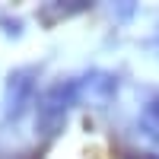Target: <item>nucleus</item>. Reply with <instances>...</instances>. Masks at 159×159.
I'll use <instances>...</instances> for the list:
<instances>
[{"label": "nucleus", "mask_w": 159, "mask_h": 159, "mask_svg": "<svg viewBox=\"0 0 159 159\" xmlns=\"http://www.w3.org/2000/svg\"><path fill=\"white\" fill-rule=\"evenodd\" d=\"M80 76H57L35 99V134L45 143L57 140L70 121V111L80 105Z\"/></svg>", "instance_id": "1"}, {"label": "nucleus", "mask_w": 159, "mask_h": 159, "mask_svg": "<svg viewBox=\"0 0 159 159\" xmlns=\"http://www.w3.org/2000/svg\"><path fill=\"white\" fill-rule=\"evenodd\" d=\"M38 73H42V64H22V67H13L7 73V80H3V121L16 124L35 105Z\"/></svg>", "instance_id": "2"}, {"label": "nucleus", "mask_w": 159, "mask_h": 159, "mask_svg": "<svg viewBox=\"0 0 159 159\" xmlns=\"http://www.w3.org/2000/svg\"><path fill=\"white\" fill-rule=\"evenodd\" d=\"M80 96L89 99V102H99L105 105L108 99L118 96V76L111 70H102V67H92L80 76Z\"/></svg>", "instance_id": "3"}, {"label": "nucleus", "mask_w": 159, "mask_h": 159, "mask_svg": "<svg viewBox=\"0 0 159 159\" xmlns=\"http://www.w3.org/2000/svg\"><path fill=\"white\" fill-rule=\"evenodd\" d=\"M92 3L89 0H51V3H42L38 7L35 16L42 19V25H54L61 19H70V16H80V13H86Z\"/></svg>", "instance_id": "4"}, {"label": "nucleus", "mask_w": 159, "mask_h": 159, "mask_svg": "<svg viewBox=\"0 0 159 159\" xmlns=\"http://www.w3.org/2000/svg\"><path fill=\"white\" fill-rule=\"evenodd\" d=\"M140 130H143V137H150V140L159 143V89L140 108Z\"/></svg>", "instance_id": "5"}, {"label": "nucleus", "mask_w": 159, "mask_h": 159, "mask_svg": "<svg viewBox=\"0 0 159 159\" xmlns=\"http://www.w3.org/2000/svg\"><path fill=\"white\" fill-rule=\"evenodd\" d=\"M0 32L7 38H22V19L19 16H7V13H0Z\"/></svg>", "instance_id": "6"}, {"label": "nucleus", "mask_w": 159, "mask_h": 159, "mask_svg": "<svg viewBox=\"0 0 159 159\" xmlns=\"http://www.w3.org/2000/svg\"><path fill=\"white\" fill-rule=\"evenodd\" d=\"M0 159H45L42 150H25V153H10V156H0Z\"/></svg>", "instance_id": "7"}, {"label": "nucleus", "mask_w": 159, "mask_h": 159, "mask_svg": "<svg viewBox=\"0 0 159 159\" xmlns=\"http://www.w3.org/2000/svg\"><path fill=\"white\" fill-rule=\"evenodd\" d=\"M127 159H159L156 153H127Z\"/></svg>", "instance_id": "8"}]
</instances>
